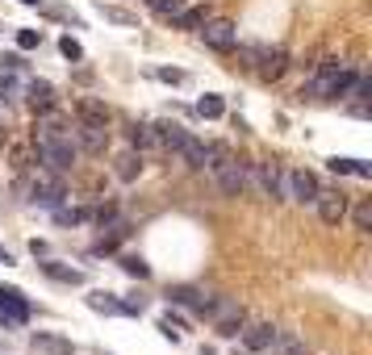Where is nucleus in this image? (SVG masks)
I'll use <instances>...</instances> for the list:
<instances>
[{
	"label": "nucleus",
	"mask_w": 372,
	"mask_h": 355,
	"mask_svg": "<svg viewBox=\"0 0 372 355\" xmlns=\"http://www.w3.org/2000/svg\"><path fill=\"white\" fill-rule=\"evenodd\" d=\"M205 172H214V180H218V188H222L226 196H239V192L247 188V168H243L239 159H230L226 146H209V163H205Z\"/></svg>",
	"instance_id": "f257e3e1"
},
{
	"label": "nucleus",
	"mask_w": 372,
	"mask_h": 355,
	"mask_svg": "<svg viewBox=\"0 0 372 355\" xmlns=\"http://www.w3.org/2000/svg\"><path fill=\"white\" fill-rule=\"evenodd\" d=\"M197 30H201V42L214 46V50H234V46H239V30H234V21H226V17H205Z\"/></svg>",
	"instance_id": "f03ea898"
},
{
	"label": "nucleus",
	"mask_w": 372,
	"mask_h": 355,
	"mask_svg": "<svg viewBox=\"0 0 372 355\" xmlns=\"http://www.w3.org/2000/svg\"><path fill=\"white\" fill-rule=\"evenodd\" d=\"M247 55L255 59V71H259L263 80H281L285 67H289V55H285L281 46H251Z\"/></svg>",
	"instance_id": "7ed1b4c3"
},
{
	"label": "nucleus",
	"mask_w": 372,
	"mask_h": 355,
	"mask_svg": "<svg viewBox=\"0 0 372 355\" xmlns=\"http://www.w3.org/2000/svg\"><path fill=\"white\" fill-rule=\"evenodd\" d=\"M168 301H172V306H184V310H197V314H209L218 297L205 293V288H193V284H172L168 288Z\"/></svg>",
	"instance_id": "20e7f679"
},
{
	"label": "nucleus",
	"mask_w": 372,
	"mask_h": 355,
	"mask_svg": "<svg viewBox=\"0 0 372 355\" xmlns=\"http://www.w3.org/2000/svg\"><path fill=\"white\" fill-rule=\"evenodd\" d=\"M314 205H318V218H322L327 226H339V222L347 218V196H343V192H322V188H318Z\"/></svg>",
	"instance_id": "39448f33"
},
{
	"label": "nucleus",
	"mask_w": 372,
	"mask_h": 355,
	"mask_svg": "<svg viewBox=\"0 0 372 355\" xmlns=\"http://www.w3.org/2000/svg\"><path fill=\"white\" fill-rule=\"evenodd\" d=\"M76 138H80V146L88 155H105V146H109V126L105 122H80Z\"/></svg>",
	"instance_id": "423d86ee"
},
{
	"label": "nucleus",
	"mask_w": 372,
	"mask_h": 355,
	"mask_svg": "<svg viewBox=\"0 0 372 355\" xmlns=\"http://www.w3.org/2000/svg\"><path fill=\"white\" fill-rule=\"evenodd\" d=\"M67 192H63V180L59 172H50V176H38L34 188H30V201H38V205H59Z\"/></svg>",
	"instance_id": "0eeeda50"
},
{
	"label": "nucleus",
	"mask_w": 372,
	"mask_h": 355,
	"mask_svg": "<svg viewBox=\"0 0 372 355\" xmlns=\"http://www.w3.org/2000/svg\"><path fill=\"white\" fill-rule=\"evenodd\" d=\"M0 314H5L13 326L25 322V318H30V301H25V293H21V288H5V284H0Z\"/></svg>",
	"instance_id": "6e6552de"
},
{
	"label": "nucleus",
	"mask_w": 372,
	"mask_h": 355,
	"mask_svg": "<svg viewBox=\"0 0 372 355\" xmlns=\"http://www.w3.org/2000/svg\"><path fill=\"white\" fill-rule=\"evenodd\" d=\"M218 318V330L226 334V339H234L239 330H243V310L234 306V301H214V310H209Z\"/></svg>",
	"instance_id": "1a4fd4ad"
},
{
	"label": "nucleus",
	"mask_w": 372,
	"mask_h": 355,
	"mask_svg": "<svg viewBox=\"0 0 372 355\" xmlns=\"http://www.w3.org/2000/svg\"><path fill=\"white\" fill-rule=\"evenodd\" d=\"M30 347H34L38 355H76L72 339H59V334H42V330H34V334H30Z\"/></svg>",
	"instance_id": "9d476101"
},
{
	"label": "nucleus",
	"mask_w": 372,
	"mask_h": 355,
	"mask_svg": "<svg viewBox=\"0 0 372 355\" xmlns=\"http://www.w3.org/2000/svg\"><path fill=\"white\" fill-rule=\"evenodd\" d=\"M289 196L301 201V205H305V201L314 205V196H318V176H314V172H289Z\"/></svg>",
	"instance_id": "9b49d317"
},
{
	"label": "nucleus",
	"mask_w": 372,
	"mask_h": 355,
	"mask_svg": "<svg viewBox=\"0 0 372 355\" xmlns=\"http://www.w3.org/2000/svg\"><path fill=\"white\" fill-rule=\"evenodd\" d=\"M239 334H243V343H247L251 351H268V347H272V339H276V326L255 322V326H247V330H239Z\"/></svg>",
	"instance_id": "f8f14e48"
},
{
	"label": "nucleus",
	"mask_w": 372,
	"mask_h": 355,
	"mask_svg": "<svg viewBox=\"0 0 372 355\" xmlns=\"http://www.w3.org/2000/svg\"><path fill=\"white\" fill-rule=\"evenodd\" d=\"M25 100H30L38 113H50V109H55V88H50L46 80H34V84L25 88Z\"/></svg>",
	"instance_id": "ddd939ff"
},
{
	"label": "nucleus",
	"mask_w": 372,
	"mask_h": 355,
	"mask_svg": "<svg viewBox=\"0 0 372 355\" xmlns=\"http://www.w3.org/2000/svg\"><path fill=\"white\" fill-rule=\"evenodd\" d=\"M251 176L263 188V196H281V172L272 163H251Z\"/></svg>",
	"instance_id": "4468645a"
},
{
	"label": "nucleus",
	"mask_w": 372,
	"mask_h": 355,
	"mask_svg": "<svg viewBox=\"0 0 372 355\" xmlns=\"http://www.w3.org/2000/svg\"><path fill=\"white\" fill-rule=\"evenodd\" d=\"M180 155L188 159V168H197V172H205V163H209V146H205V142H197V138L188 134V138L180 142Z\"/></svg>",
	"instance_id": "2eb2a0df"
},
{
	"label": "nucleus",
	"mask_w": 372,
	"mask_h": 355,
	"mask_svg": "<svg viewBox=\"0 0 372 355\" xmlns=\"http://www.w3.org/2000/svg\"><path fill=\"white\" fill-rule=\"evenodd\" d=\"M42 272H46L50 280H59V284H84V272H80V268L55 264V260H46V264H42Z\"/></svg>",
	"instance_id": "dca6fc26"
},
{
	"label": "nucleus",
	"mask_w": 372,
	"mask_h": 355,
	"mask_svg": "<svg viewBox=\"0 0 372 355\" xmlns=\"http://www.w3.org/2000/svg\"><path fill=\"white\" fill-rule=\"evenodd\" d=\"M205 17H209V9H205V5H188V0H184V5H180V13H176L172 21H176L180 30H197Z\"/></svg>",
	"instance_id": "f3484780"
},
{
	"label": "nucleus",
	"mask_w": 372,
	"mask_h": 355,
	"mask_svg": "<svg viewBox=\"0 0 372 355\" xmlns=\"http://www.w3.org/2000/svg\"><path fill=\"white\" fill-rule=\"evenodd\" d=\"M268 351H272V355H305V343H301L297 334H281V330H276V339H272Z\"/></svg>",
	"instance_id": "a211bd4d"
},
{
	"label": "nucleus",
	"mask_w": 372,
	"mask_h": 355,
	"mask_svg": "<svg viewBox=\"0 0 372 355\" xmlns=\"http://www.w3.org/2000/svg\"><path fill=\"white\" fill-rule=\"evenodd\" d=\"M331 172H339V176H360V180H368L372 176V168L368 163H360V159H331Z\"/></svg>",
	"instance_id": "6ab92c4d"
},
{
	"label": "nucleus",
	"mask_w": 372,
	"mask_h": 355,
	"mask_svg": "<svg viewBox=\"0 0 372 355\" xmlns=\"http://www.w3.org/2000/svg\"><path fill=\"white\" fill-rule=\"evenodd\" d=\"M197 113H201V117H209V122H214V117H222V113H226V105H222V96H214V92H205V96L197 100Z\"/></svg>",
	"instance_id": "aec40b11"
},
{
	"label": "nucleus",
	"mask_w": 372,
	"mask_h": 355,
	"mask_svg": "<svg viewBox=\"0 0 372 355\" xmlns=\"http://www.w3.org/2000/svg\"><path fill=\"white\" fill-rule=\"evenodd\" d=\"M88 306L96 314H122V301H113V293H88Z\"/></svg>",
	"instance_id": "412c9836"
},
{
	"label": "nucleus",
	"mask_w": 372,
	"mask_h": 355,
	"mask_svg": "<svg viewBox=\"0 0 372 355\" xmlns=\"http://www.w3.org/2000/svg\"><path fill=\"white\" fill-rule=\"evenodd\" d=\"M138 172H142V155L126 150V155L118 159V176H122V180H138Z\"/></svg>",
	"instance_id": "4be33fe9"
},
{
	"label": "nucleus",
	"mask_w": 372,
	"mask_h": 355,
	"mask_svg": "<svg viewBox=\"0 0 372 355\" xmlns=\"http://www.w3.org/2000/svg\"><path fill=\"white\" fill-rule=\"evenodd\" d=\"M80 122H105L109 126V113H105V105H96V100H80Z\"/></svg>",
	"instance_id": "5701e85b"
},
{
	"label": "nucleus",
	"mask_w": 372,
	"mask_h": 355,
	"mask_svg": "<svg viewBox=\"0 0 372 355\" xmlns=\"http://www.w3.org/2000/svg\"><path fill=\"white\" fill-rule=\"evenodd\" d=\"M180 5H184V0H146V9H151V13H159V17H176V13H180Z\"/></svg>",
	"instance_id": "b1692460"
},
{
	"label": "nucleus",
	"mask_w": 372,
	"mask_h": 355,
	"mask_svg": "<svg viewBox=\"0 0 372 355\" xmlns=\"http://www.w3.org/2000/svg\"><path fill=\"white\" fill-rule=\"evenodd\" d=\"M122 268H126V276H134V280H146V276H151L146 260H138V255H126V260H122Z\"/></svg>",
	"instance_id": "393cba45"
},
{
	"label": "nucleus",
	"mask_w": 372,
	"mask_h": 355,
	"mask_svg": "<svg viewBox=\"0 0 372 355\" xmlns=\"http://www.w3.org/2000/svg\"><path fill=\"white\" fill-rule=\"evenodd\" d=\"M59 50H63V59H72V63H76V59H84V46H80L72 34H67V38H59Z\"/></svg>",
	"instance_id": "a878e982"
},
{
	"label": "nucleus",
	"mask_w": 372,
	"mask_h": 355,
	"mask_svg": "<svg viewBox=\"0 0 372 355\" xmlns=\"http://www.w3.org/2000/svg\"><path fill=\"white\" fill-rule=\"evenodd\" d=\"M130 142H134V146H151V142H159V138H155L151 126H134V130H130Z\"/></svg>",
	"instance_id": "bb28decb"
},
{
	"label": "nucleus",
	"mask_w": 372,
	"mask_h": 355,
	"mask_svg": "<svg viewBox=\"0 0 372 355\" xmlns=\"http://www.w3.org/2000/svg\"><path fill=\"white\" fill-rule=\"evenodd\" d=\"M355 230H364V234L372 230V201H364V205L355 209Z\"/></svg>",
	"instance_id": "cd10ccee"
},
{
	"label": "nucleus",
	"mask_w": 372,
	"mask_h": 355,
	"mask_svg": "<svg viewBox=\"0 0 372 355\" xmlns=\"http://www.w3.org/2000/svg\"><path fill=\"white\" fill-rule=\"evenodd\" d=\"M159 330H164L168 339H180V330H184V326H180V318H172V314H168V318H159Z\"/></svg>",
	"instance_id": "c85d7f7f"
},
{
	"label": "nucleus",
	"mask_w": 372,
	"mask_h": 355,
	"mask_svg": "<svg viewBox=\"0 0 372 355\" xmlns=\"http://www.w3.org/2000/svg\"><path fill=\"white\" fill-rule=\"evenodd\" d=\"M38 42H42V34H38V30H21V34H17V46H21V50H34Z\"/></svg>",
	"instance_id": "c756f323"
},
{
	"label": "nucleus",
	"mask_w": 372,
	"mask_h": 355,
	"mask_svg": "<svg viewBox=\"0 0 372 355\" xmlns=\"http://www.w3.org/2000/svg\"><path fill=\"white\" fill-rule=\"evenodd\" d=\"M146 310V297H126L122 301V314H142Z\"/></svg>",
	"instance_id": "7c9ffc66"
},
{
	"label": "nucleus",
	"mask_w": 372,
	"mask_h": 355,
	"mask_svg": "<svg viewBox=\"0 0 372 355\" xmlns=\"http://www.w3.org/2000/svg\"><path fill=\"white\" fill-rule=\"evenodd\" d=\"M55 218H59V222H63V226H76V222H84V218H88V214H84V209H59V214H55Z\"/></svg>",
	"instance_id": "2f4dec72"
},
{
	"label": "nucleus",
	"mask_w": 372,
	"mask_h": 355,
	"mask_svg": "<svg viewBox=\"0 0 372 355\" xmlns=\"http://www.w3.org/2000/svg\"><path fill=\"white\" fill-rule=\"evenodd\" d=\"M105 13V21H118V25H134V17L130 13H122V9H100Z\"/></svg>",
	"instance_id": "473e14b6"
},
{
	"label": "nucleus",
	"mask_w": 372,
	"mask_h": 355,
	"mask_svg": "<svg viewBox=\"0 0 372 355\" xmlns=\"http://www.w3.org/2000/svg\"><path fill=\"white\" fill-rule=\"evenodd\" d=\"M13 92H17V84L9 76H0V96H13Z\"/></svg>",
	"instance_id": "72a5a7b5"
},
{
	"label": "nucleus",
	"mask_w": 372,
	"mask_h": 355,
	"mask_svg": "<svg viewBox=\"0 0 372 355\" xmlns=\"http://www.w3.org/2000/svg\"><path fill=\"white\" fill-rule=\"evenodd\" d=\"M159 80H168V84H180V80H184V71H159Z\"/></svg>",
	"instance_id": "f704fd0d"
},
{
	"label": "nucleus",
	"mask_w": 372,
	"mask_h": 355,
	"mask_svg": "<svg viewBox=\"0 0 372 355\" xmlns=\"http://www.w3.org/2000/svg\"><path fill=\"white\" fill-rule=\"evenodd\" d=\"M0 264H13V255H9V251H5V247H0Z\"/></svg>",
	"instance_id": "c9c22d12"
},
{
	"label": "nucleus",
	"mask_w": 372,
	"mask_h": 355,
	"mask_svg": "<svg viewBox=\"0 0 372 355\" xmlns=\"http://www.w3.org/2000/svg\"><path fill=\"white\" fill-rule=\"evenodd\" d=\"M21 5H42V0H21Z\"/></svg>",
	"instance_id": "e433bc0d"
}]
</instances>
